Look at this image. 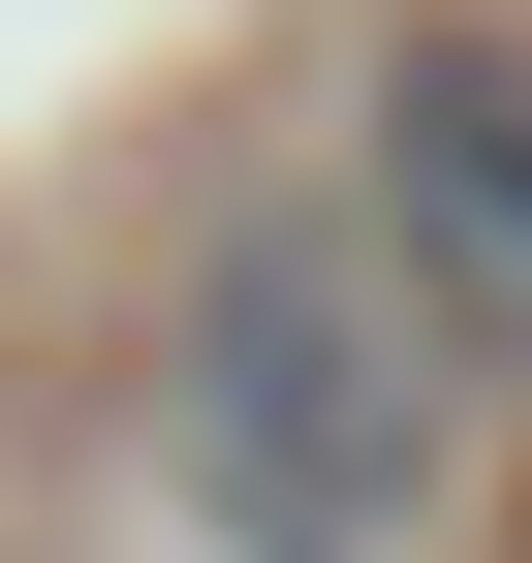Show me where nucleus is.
Returning <instances> with one entry per match:
<instances>
[{"label": "nucleus", "mask_w": 532, "mask_h": 563, "mask_svg": "<svg viewBox=\"0 0 532 563\" xmlns=\"http://www.w3.org/2000/svg\"><path fill=\"white\" fill-rule=\"evenodd\" d=\"M157 439H188V501H220V563H408L470 376L408 344V282H376L345 188H251V220L188 251V313H157Z\"/></svg>", "instance_id": "obj_1"}, {"label": "nucleus", "mask_w": 532, "mask_h": 563, "mask_svg": "<svg viewBox=\"0 0 532 563\" xmlns=\"http://www.w3.org/2000/svg\"><path fill=\"white\" fill-rule=\"evenodd\" d=\"M345 220H376V282H408L439 376H532V32H408L376 63Z\"/></svg>", "instance_id": "obj_2"}]
</instances>
